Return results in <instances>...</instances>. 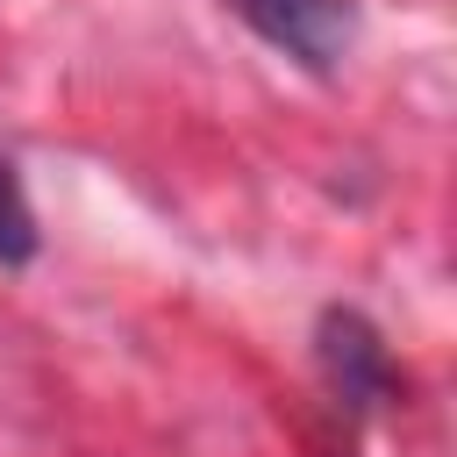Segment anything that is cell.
<instances>
[{"label": "cell", "mask_w": 457, "mask_h": 457, "mask_svg": "<svg viewBox=\"0 0 457 457\" xmlns=\"http://www.w3.org/2000/svg\"><path fill=\"white\" fill-rule=\"evenodd\" d=\"M314 364H321V378H328V393H336L343 414H371V407H386L400 393V371H393L378 328L357 307H321V321H314Z\"/></svg>", "instance_id": "2"}, {"label": "cell", "mask_w": 457, "mask_h": 457, "mask_svg": "<svg viewBox=\"0 0 457 457\" xmlns=\"http://www.w3.org/2000/svg\"><path fill=\"white\" fill-rule=\"evenodd\" d=\"M36 250H43L36 207H29V193H21V171H14V157L0 150V271H21V264H36Z\"/></svg>", "instance_id": "3"}, {"label": "cell", "mask_w": 457, "mask_h": 457, "mask_svg": "<svg viewBox=\"0 0 457 457\" xmlns=\"http://www.w3.org/2000/svg\"><path fill=\"white\" fill-rule=\"evenodd\" d=\"M228 14L257 43H271L300 71H314V79H328L343 64L350 36H357V7L350 0H228Z\"/></svg>", "instance_id": "1"}]
</instances>
